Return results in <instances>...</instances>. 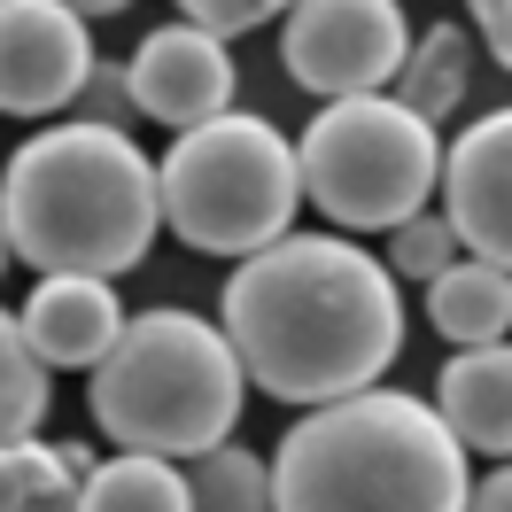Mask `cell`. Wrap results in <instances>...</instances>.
Here are the masks:
<instances>
[{
    "label": "cell",
    "mask_w": 512,
    "mask_h": 512,
    "mask_svg": "<svg viewBox=\"0 0 512 512\" xmlns=\"http://www.w3.org/2000/svg\"><path fill=\"white\" fill-rule=\"evenodd\" d=\"M218 326L249 388L311 412V404L373 388L396 365L404 295H396V272L342 233H280L272 249L233 264Z\"/></svg>",
    "instance_id": "obj_1"
},
{
    "label": "cell",
    "mask_w": 512,
    "mask_h": 512,
    "mask_svg": "<svg viewBox=\"0 0 512 512\" xmlns=\"http://www.w3.org/2000/svg\"><path fill=\"white\" fill-rule=\"evenodd\" d=\"M0 233L39 280L47 272L117 280L148 264L163 233L156 163L125 140V125L63 117L0 163Z\"/></svg>",
    "instance_id": "obj_2"
},
{
    "label": "cell",
    "mask_w": 512,
    "mask_h": 512,
    "mask_svg": "<svg viewBox=\"0 0 512 512\" xmlns=\"http://www.w3.org/2000/svg\"><path fill=\"white\" fill-rule=\"evenodd\" d=\"M466 489V443L404 388L311 404L272 450V512H466Z\"/></svg>",
    "instance_id": "obj_3"
},
{
    "label": "cell",
    "mask_w": 512,
    "mask_h": 512,
    "mask_svg": "<svg viewBox=\"0 0 512 512\" xmlns=\"http://www.w3.org/2000/svg\"><path fill=\"white\" fill-rule=\"evenodd\" d=\"M86 404L117 450H148V458L187 466L202 450L233 443V419L249 404V373L225 342V326L194 319L179 303H156V311L125 319V334L109 342Z\"/></svg>",
    "instance_id": "obj_4"
},
{
    "label": "cell",
    "mask_w": 512,
    "mask_h": 512,
    "mask_svg": "<svg viewBox=\"0 0 512 512\" xmlns=\"http://www.w3.org/2000/svg\"><path fill=\"white\" fill-rule=\"evenodd\" d=\"M156 202L163 225L202 256H256L280 233H295L303 210V171L295 140L272 117L225 109L210 125L179 132L156 163Z\"/></svg>",
    "instance_id": "obj_5"
},
{
    "label": "cell",
    "mask_w": 512,
    "mask_h": 512,
    "mask_svg": "<svg viewBox=\"0 0 512 512\" xmlns=\"http://www.w3.org/2000/svg\"><path fill=\"white\" fill-rule=\"evenodd\" d=\"M295 171L342 233H396L404 218L435 210L443 140L396 94H357L311 117V132L295 140Z\"/></svg>",
    "instance_id": "obj_6"
},
{
    "label": "cell",
    "mask_w": 512,
    "mask_h": 512,
    "mask_svg": "<svg viewBox=\"0 0 512 512\" xmlns=\"http://www.w3.org/2000/svg\"><path fill=\"white\" fill-rule=\"evenodd\" d=\"M412 55V24L396 0H295L280 63L311 101H357L388 94Z\"/></svg>",
    "instance_id": "obj_7"
},
{
    "label": "cell",
    "mask_w": 512,
    "mask_h": 512,
    "mask_svg": "<svg viewBox=\"0 0 512 512\" xmlns=\"http://www.w3.org/2000/svg\"><path fill=\"white\" fill-rule=\"evenodd\" d=\"M86 16L63 0H0V117H55L94 78Z\"/></svg>",
    "instance_id": "obj_8"
},
{
    "label": "cell",
    "mask_w": 512,
    "mask_h": 512,
    "mask_svg": "<svg viewBox=\"0 0 512 512\" xmlns=\"http://www.w3.org/2000/svg\"><path fill=\"white\" fill-rule=\"evenodd\" d=\"M125 94L132 109L163 132H194L233 109V55L218 32L202 24H156V32L132 47L125 63Z\"/></svg>",
    "instance_id": "obj_9"
},
{
    "label": "cell",
    "mask_w": 512,
    "mask_h": 512,
    "mask_svg": "<svg viewBox=\"0 0 512 512\" xmlns=\"http://www.w3.org/2000/svg\"><path fill=\"white\" fill-rule=\"evenodd\" d=\"M443 218L458 249L512 272V109H489L443 148Z\"/></svg>",
    "instance_id": "obj_10"
},
{
    "label": "cell",
    "mask_w": 512,
    "mask_h": 512,
    "mask_svg": "<svg viewBox=\"0 0 512 512\" xmlns=\"http://www.w3.org/2000/svg\"><path fill=\"white\" fill-rule=\"evenodd\" d=\"M24 342L47 373H94L109 342L125 334V303L109 280H86V272H47L32 288V303L16 311Z\"/></svg>",
    "instance_id": "obj_11"
},
{
    "label": "cell",
    "mask_w": 512,
    "mask_h": 512,
    "mask_svg": "<svg viewBox=\"0 0 512 512\" xmlns=\"http://www.w3.org/2000/svg\"><path fill=\"white\" fill-rule=\"evenodd\" d=\"M435 412L466 450L512 458V342H481L450 357L435 381Z\"/></svg>",
    "instance_id": "obj_12"
},
{
    "label": "cell",
    "mask_w": 512,
    "mask_h": 512,
    "mask_svg": "<svg viewBox=\"0 0 512 512\" xmlns=\"http://www.w3.org/2000/svg\"><path fill=\"white\" fill-rule=\"evenodd\" d=\"M427 319L443 342L458 350H481V342H505L512 334V272L481 264V256H458L427 280Z\"/></svg>",
    "instance_id": "obj_13"
},
{
    "label": "cell",
    "mask_w": 512,
    "mask_h": 512,
    "mask_svg": "<svg viewBox=\"0 0 512 512\" xmlns=\"http://www.w3.org/2000/svg\"><path fill=\"white\" fill-rule=\"evenodd\" d=\"M466 86H474V39L458 32V24L419 32V39H412V55H404V70H396V101H404L412 117H427V125L458 117Z\"/></svg>",
    "instance_id": "obj_14"
},
{
    "label": "cell",
    "mask_w": 512,
    "mask_h": 512,
    "mask_svg": "<svg viewBox=\"0 0 512 512\" xmlns=\"http://www.w3.org/2000/svg\"><path fill=\"white\" fill-rule=\"evenodd\" d=\"M78 512H194L187 505V466L148 458V450L94 458V474L78 481Z\"/></svg>",
    "instance_id": "obj_15"
},
{
    "label": "cell",
    "mask_w": 512,
    "mask_h": 512,
    "mask_svg": "<svg viewBox=\"0 0 512 512\" xmlns=\"http://www.w3.org/2000/svg\"><path fill=\"white\" fill-rule=\"evenodd\" d=\"M187 505L194 512H272V458H256L241 443L187 458Z\"/></svg>",
    "instance_id": "obj_16"
},
{
    "label": "cell",
    "mask_w": 512,
    "mask_h": 512,
    "mask_svg": "<svg viewBox=\"0 0 512 512\" xmlns=\"http://www.w3.org/2000/svg\"><path fill=\"white\" fill-rule=\"evenodd\" d=\"M39 419H47V365L32 357L16 311H0V450L32 443Z\"/></svg>",
    "instance_id": "obj_17"
},
{
    "label": "cell",
    "mask_w": 512,
    "mask_h": 512,
    "mask_svg": "<svg viewBox=\"0 0 512 512\" xmlns=\"http://www.w3.org/2000/svg\"><path fill=\"white\" fill-rule=\"evenodd\" d=\"M94 474V450L86 443H16L0 450V512H16L24 497H39V489H78V481Z\"/></svg>",
    "instance_id": "obj_18"
},
{
    "label": "cell",
    "mask_w": 512,
    "mask_h": 512,
    "mask_svg": "<svg viewBox=\"0 0 512 512\" xmlns=\"http://www.w3.org/2000/svg\"><path fill=\"white\" fill-rule=\"evenodd\" d=\"M458 233H450V218L443 210H419V218H404L396 225V233H388V272H396V280H435V272H443V264H458Z\"/></svg>",
    "instance_id": "obj_19"
},
{
    "label": "cell",
    "mask_w": 512,
    "mask_h": 512,
    "mask_svg": "<svg viewBox=\"0 0 512 512\" xmlns=\"http://www.w3.org/2000/svg\"><path fill=\"white\" fill-rule=\"evenodd\" d=\"M179 8V24H202V32L218 39H241L256 32V24H272V16H288L295 0H171Z\"/></svg>",
    "instance_id": "obj_20"
},
{
    "label": "cell",
    "mask_w": 512,
    "mask_h": 512,
    "mask_svg": "<svg viewBox=\"0 0 512 512\" xmlns=\"http://www.w3.org/2000/svg\"><path fill=\"white\" fill-rule=\"evenodd\" d=\"M86 117H94V125H117V117H125L132 109V94H125V63H94V78H86Z\"/></svg>",
    "instance_id": "obj_21"
},
{
    "label": "cell",
    "mask_w": 512,
    "mask_h": 512,
    "mask_svg": "<svg viewBox=\"0 0 512 512\" xmlns=\"http://www.w3.org/2000/svg\"><path fill=\"white\" fill-rule=\"evenodd\" d=\"M466 16H474L481 47L497 55V70H512V0H466Z\"/></svg>",
    "instance_id": "obj_22"
},
{
    "label": "cell",
    "mask_w": 512,
    "mask_h": 512,
    "mask_svg": "<svg viewBox=\"0 0 512 512\" xmlns=\"http://www.w3.org/2000/svg\"><path fill=\"white\" fill-rule=\"evenodd\" d=\"M466 512H512V458H505V466H489V474L466 489Z\"/></svg>",
    "instance_id": "obj_23"
},
{
    "label": "cell",
    "mask_w": 512,
    "mask_h": 512,
    "mask_svg": "<svg viewBox=\"0 0 512 512\" xmlns=\"http://www.w3.org/2000/svg\"><path fill=\"white\" fill-rule=\"evenodd\" d=\"M16 512H78V489H39V497H24Z\"/></svg>",
    "instance_id": "obj_24"
},
{
    "label": "cell",
    "mask_w": 512,
    "mask_h": 512,
    "mask_svg": "<svg viewBox=\"0 0 512 512\" xmlns=\"http://www.w3.org/2000/svg\"><path fill=\"white\" fill-rule=\"evenodd\" d=\"M70 16H86V24H94V16H117V8H132V0H63Z\"/></svg>",
    "instance_id": "obj_25"
},
{
    "label": "cell",
    "mask_w": 512,
    "mask_h": 512,
    "mask_svg": "<svg viewBox=\"0 0 512 512\" xmlns=\"http://www.w3.org/2000/svg\"><path fill=\"white\" fill-rule=\"evenodd\" d=\"M8 256H16V249H8V233H0V272H8Z\"/></svg>",
    "instance_id": "obj_26"
}]
</instances>
